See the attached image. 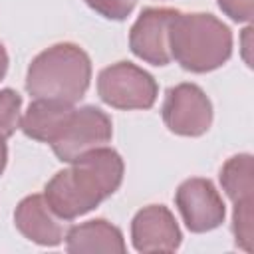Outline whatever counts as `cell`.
Here are the masks:
<instances>
[{"instance_id": "13", "label": "cell", "mask_w": 254, "mask_h": 254, "mask_svg": "<svg viewBox=\"0 0 254 254\" xmlns=\"http://www.w3.org/2000/svg\"><path fill=\"white\" fill-rule=\"evenodd\" d=\"M69 252H125L121 230L105 220H89L67 232Z\"/></svg>"}, {"instance_id": "18", "label": "cell", "mask_w": 254, "mask_h": 254, "mask_svg": "<svg viewBox=\"0 0 254 254\" xmlns=\"http://www.w3.org/2000/svg\"><path fill=\"white\" fill-rule=\"evenodd\" d=\"M250 28H246L244 30V58H246V62H248V65H252L250 64V56H248V50H250V42H248V38H250Z\"/></svg>"}, {"instance_id": "8", "label": "cell", "mask_w": 254, "mask_h": 254, "mask_svg": "<svg viewBox=\"0 0 254 254\" xmlns=\"http://www.w3.org/2000/svg\"><path fill=\"white\" fill-rule=\"evenodd\" d=\"M177 206L192 232H206L224 220V204L206 179H189L177 190Z\"/></svg>"}, {"instance_id": "19", "label": "cell", "mask_w": 254, "mask_h": 254, "mask_svg": "<svg viewBox=\"0 0 254 254\" xmlns=\"http://www.w3.org/2000/svg\"><path fill=\"white\" fill-rule=\"evenodd\" d=\"M6 139L0 137V173L4 171V165H6Z\"/></svg>"}, {"instance_id": "14", "label": "cell", "mask_w": 254, "mask_h": 254, "mask_svg": "<svg viewBox=\"0 0 254 254\" xmlns=\"http://www.w3.org/2000/svg\"><path fill=\"white\" fill-rule=\"evenodd\" d=\"M20 105L22 99L12 89L0 91V137H10L20 125Z\"/></svg>"}, {"instance_id": "3", "label": "cell", "mask_w": 254, "mask_h": 254, "mask_svg": "<svg viewBox=\"0 0 254 254\" xmlns=\"http://www.w3.org/2000/svg\"><path fill=\"white\" fill-rule=\"evenodd\" d=\"M169 50L185 69L210 71L228 60L232 36L210 14L177 12L169 24Z\"/></svg>"}, {"instance_id": "17", "label": "cell", "mask_w": 254, "mask_h": 254, "mask_svg": "<svg viewBox=\"0 0 254 254\" xmlns=\"http://www.w3.org/2000/svg\"><path fill=\"white\" fill-rule=\"evenodd\" d=\"M6 67H8V56H6V50H4V46L0 44V79L4 77V73H6Z\"/></svg>"}, {"instance_id": "6", "label": "cell", "mask_w": 254, "mask_h": 254, "mask_svg": "<svg viewBox=\"0 0 254 254\" xmlns=\"http://www.w3.org/2000/svg\"><path fill=\"white\" fill-rule=\"evenodd\" d=\"M163 119L173 133L196 137L210 127L212 107L200 87L192 83H181L167 91Z\"/></svg>"}, {"instance_id": "1", "label": "cell", "mask_w": 254, "mask_h": 254, "mask_svg": "<svg viewBox=\"0 0 254 254\" xmlns=\"http://www.w3.org/2000/svg\"><path fill=\"white\" fill-rule=\"evenodd\" d=\"M123 179V161L113 149L95 147L71 161L46 187V202L56 216L71 220L105 196L113 194Z\"/></svg>"}, {"instance_id": "2", "label": "cell", "mask_w": 254, "mask_h": 254, "mask_svg": "<svg viewBox=\"0 0 254 254\" xmlns=\"http://www.w3.org/2000/svg\"><path fill=\"white\" fill-rule=\"evenodd\" d=\"M91 77V62L75 44H56L30 64L26 87L36 99L75 103Z\"/></svg>"}, {"instance_id": "10", "label": "cell", "mask_w": 254, "mask_h": 254, "mask_svg": "<svg viewBox=\"0 0 254 254\" xmlns=\"http://www.w3.org/2000/svg\"><path fill=\"white\" fill-rule=\"evenodd\" d=\"M133 244L139 252H173L181 242V230L163 204H151L133 218Z\"/></svg>"}, {"instance_id": "4", "label": "cell", "mask_w": 254, "mask_h": 254, "mask_svg": "<svg viewBox=\"0 0 254 254\" xmlns=\"http://www.w3.org/2000/svg\"><path fill=\"white\" fill-rule=\"evenodd\" d=\"M99 97L117 109H149L157 99L155 79L129 62L105 67L97 77Z\"/></svg>"}, {"instance_id": "9", "label": "cell", "mask_w": 254, "mask_h": 254, "mask_svg": "<svg viewBox=\"0 0 254 254\" xmlns=\"http://www.w3.org/2000/svg\"><path fill=\"white\" fill-rule=\"evenodd\" d=\"M177 10L147 8L131 28L129 46L133 54L153 65H167L171 62L169 50V24Z\"/></svg>"}, {"instance_id": "15", "label": "cell", "mask_w": 254, "mask_h": 254, "mask_svg": "<svg viewBox=\"0 0 254 254\" xmlns=\"http://www.w3.org/2000/svg\"><path fill=\"white\" fill-rule=\"evenodd\" d=\"M95 12L111 20H123L133 8L135 0H85Z\"/></svg>"}, {"instance_id": "16", "label": "cell", "mask_w": 254, "mask_h": 254, "mask_svg": "<svg viewBox=\"0 0 254 254\" xmlns=\"http://www.w3.org/2000/svg\"><path fill=\"white\" fill-rule=\"evenodd\" d=\"M218 6L238 22H248L252 18V0H218Z\"/></svg>"}, {"instance_id": "7", "label": "cell", "mask_w": 254, "mask_h": 254, "mask_svg": "<svg viewBox=\"0 0 254 254\" xmlns=\"http://www.w3.org/2000/svg\"><path fill=\"white\" fill-rule=\"evenodd\" d=\"M220 183L234 202V236L246 252L252 250V157H232L220 171Z\"/></svg>"}, {"instance_id": "11", "label": "cell", "mask_w": 254, "mask_h": 254, "mask_svg": "<svg viewBox=\"0 0 254 254\" xmlns=\"http://www.w3.org/2000/svg\"><path fill=\"white\" fill-rule=\"evenodd\" d=\"M16 226L18 230L44 246H56L64 238V226L54 218V210L48 206L46 198L32 194L24 198L16 208Z\"/></svg>"}, {"instance_id": "12", "label": "cell", "mask_w": 254, "mask_h": 254, "mask_svg": "<svg viewBox=\"0 0 254 254\" xmlns=\"http://www.w3.org/2000/svg\"><path fill=\"white\" fill-rule=\"evenodd\" d=\"M71 113H73V107L69 103L36 99L34 103H30L28 111L20 119V127L28 137L52 145L62 135Z\"/></svg>"}, {"instance_id": "5", "label": "cell", "mask_w": 254, "mask_h": 254, "mask_svg": "<svg viewBox=\"0 0 254 254\" xmlns=\"http://www.w3.org/2000/svg\"><path fill=\"white\" fill-rule=\"evenodd\" d=\"M111 133H113L111 119L101 109L97 107L73 109L62 135L52 143V149L60 157V161L71 163L79 155L107 143L111 139Z\"/></svg>"}]
</instances>
